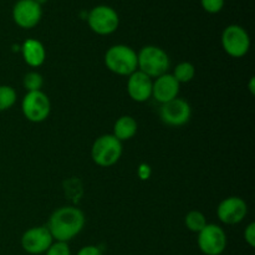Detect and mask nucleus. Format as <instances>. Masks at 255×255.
Listing matches in <instances>:
<instances>
[{
    "mask_svg": "<svg viewBox=\"0 0 255 255\" xmlns=\"http://www.w3.org/2000/svg\"><path fill=\"white\" fill-rule=\"evenodd\" d=\"M85 216L76 207H61L50 217L47 229L56 242L67 243L82 231Z\"/></svg>",
    "mask_w": 255,
    "mask_h": 255,
    "instance_id": "obj_1",
    "label": "nucleus"
},
{
    "mask_svg": "<svg viewBox=\"0 0 255 255\" xmlns=\"http://www.w3.org/2000/svg\"><path fill=\"white\" fill-rule=\"evenodd\" d=\"M169 57L163 49L153 45L142 47L141 51L137 54V67L139 71L146 74L147 76L159 77L167 74L169 69Z\"/></svg>",
    "mask_w": 255,
    "mask_h": 255,
    "instance_id": "obj_2",
    "label": "nucleus"
},
{
    "mask_svg": "<svg viewBox=\"0 0 255 255\" xmlns=\"http://www.w3.org/2000/svg\"><path fill=\"white\" fill-rule=\"evenodd\" d=\"M105 64L114 74L129 76L137 71V54L127 45H114L105 55Z\"/></svg>",
    "mask_w": 255,
    "mask_h": 255,
    "instance_id": "obj_3",
    "label": "nucleus"
},
{
    "mask_svg": "<svg viewBox=\"0 0 255 255\" xmlns=\"http://www.w3.org/2000/svg\"><path fill=\"white\" fill-rule=\"evenodd\" d=\"M122 154V142L114 134H104L92 144L91 157L96 164L101 167L114 166Z\"/></svg>",
    "mask_w": 255,
    "mask_h": 255,
    "instance_id": "obj_4",
    "label": "nucleus"
},
{
    "mask_svg": "<svg viewBox=\"0 0 255 255\" xmlns=\"http://www.w3.org/2000/svg\"><path fill=\"white\" fill-rule=\"evenodd\" d=\"M90 29L99 35H110L117 30L120 17L116 10L109 5H97L87 14Z\"/></svg>",
    "mask_w": 255,
    "mask_h": 255,
    "instance_id": "obj_5",
    "label": "nucleus"
},
{
    "mask_svg": "<svg viewBox=\"0 0 255 255\" xmlns=\"http://www.w3.org/2000/svg\"><path fill=\"white\" fill-rule=\"evenodd\" d=\"M222 46L232 57H243L251 49V37L239 25H229L222 32Z\"/></svg>",
    "mask_w": 255,
    "mask_h": 255,
    "instance_id": "obj_6",
    "label": "nucleus"
},
{
    "mask_svg": "<svg viewBox=\"0 0 255 255\" xmlns=\"http://www.w3.org/2000/svg\"><path fill=\"white\" fill-rule=\"evenodd\" d=\"M21 110L24 116L30 122L39 124L49 117L50 111H51V104H50L49 97L42 91H32L25 95L21 104Z\"/></svg>",
    "mask_w": 255,
    "mask_h": 255,
    "instance_id": "obj_7",
    "label": "nucleus"
},
{
    "mask_svg": "<svg viewBox=\"0 0 255 255\" xmlns=\"http://www.w3.org/2000/svg\"><path fill=\"white\" fill-rule=\"evenodd\" d=\"M198 247L206 255H221L227 248V234L216 224H207L198 233Z\"/></svg>",
    "mask_w": 255,
    "mask_h": 255,
    "instance_id": "obj_8",
    "label": "nucleus"
},
{
    "mask_svg": "<svg viewBox=\"0 0 255 255\" xmlns=\"http://www.w3.org/2000/svg\"><path fill=\"white\" fill-rule=\"evenodd\" d=\"M42 7L35 0H17L12 7V20L22 29H32L40 22Z\"/></svg>",
    "mask_w": 255,
    "mask_h": 255,
    "instance_id": "obj_9",
    "label": "nucleus"
},
{
    "mask_svg": "<svg viewBox=\"0 0 255 255\" xmlns=\"http://www.w3.org/2000/svg\"><path fill=\"white\" fill-rule=\"evenodd\" d=\"M51 233L47 227H34L25 232L21 237V247L29 254H42L52 244Z\"/></svg>",
    "mask_w": 255,
    "mask_h": 255,
    "instance_id": "obj_10",
    "label": "nucleus"
},
{
    "mask_svg": "<svg viewBox=\"0 0 255 255\" xmlns=\"http://www.w3.org/2000/svg\"><path fill=\"white\" fill-rule=\"evenodd\" d=\"M192 110L188 102L182 99H174L162 105L159 117L169 126H182L191 119Z\"/></svg>",
    "mask_w": 255,
    "mask_h": 255,
    "instance_id": "obj_11",
    "label": "nucleus"
},
{
    "mask_svg": "<svg viewBox=\"0 0 255 255\" xmlns=\"http://www.w3.org/2000/svg\"><path fill=\"white\" fill-rule=\"evenodd\" d=\"M248 206L246 201L239 197H228L221 202L217 209L219 221L226 224H238L246 218Z\"/></svg>",
    "mask_w": 255,
    "mask_h": 255,
    "instance_id": "obj_12",
    "label": "nucleus"
},
{
    "mask_svg": "<svg viewBox=\"0 0 255 255\" xmlns=\"http://www.w3.org/2000/svg\"><path fill=\"white\" fill-rule=\"evenodd\" d=\"M179 82L174 79L173 75L164 74L157 77L156 81L152 85V96L156 101L162 105L177 99L179 94Z\"/></svg>",
    "mask_w": 255,
    "mask_h": 255,
    "instance_id": "obj_13",
    "label": "nucleus"
},
{
    "mask_svg": "<svg viewBox=\"0 0 255 255\" xmlns=\"http://www.w3.org/2000/svg\"><path fill=\"white\" fill-rule=\"evenodd\" d=\"M152 85L151 77L141 71H134L127 81V91L133 101L144 102L152 96Z\"/></svg>",
    "mask_w": 255,
    "mask_h": 255,
    "instance_id": "obj_14",
    "label": "nucleus"
},
{
    "mask_svg": "<svg viewBox=\"0 0 255 255\" xmlns=\"http://www.w3.org/2000/svg\"><path fill=\"white\" fill-rule=\"evenodd\" d=\"M21 52L25 62L31 67L41 66L45 61V57H46L44 45L36 39H27L22 44Z\"/></svg>",
    "mask_w": 255,
    "mask_h": 255,
    "instance_id": "obj_15",
    "label": "nucleus"
},
{
    "mask_svg": "<svg viewBox=\"0 0 255 255\" xmlns=\"http://www.w3.org/2000/svg\"><path fill=\"white\" fill-rule=\"evenodd\" d=\"M137 122L131 116H122L116 121L114 126V136L119 141H128L136 134Z\"/></svg>",
    "mask_w": 255,
    "mask_h": 255,
    "instance_id": "obj_16",
    "label": "nucleus"
},
{
    "mask_svg": "<svg viewBox=\"0 0 255 255\" xmlns=\"http://www.w3.org/2000/svg\"><path fill=\"white\" fill-rule=\"evenodd\" d=\"M196 75V67L191 62H181L176 66L173 72V76L179 84H187V82L192 81Z\"/></svg>",
    "mask_w": 255,
    "mask_h": 255,
    "instance_id": "obj_17",
    "label": "nucleus"
},
{
    "mask_svg": "<svg viewBox=\"0 0 255 255\" xmlns=\"http://www.w3.org/2000/svg\"><path fill=\"white\" fill-rule=\"evenodd\" d=\"M184 222H186L187 228L191 232H194V233H199L207 226L206 217H204L203 213H201L198 211L189 212L186 216Z\"/></svg>",
    "mask_w": 255,
    "mask_h": 255,
    "instance_id": "obj_18",
    "label": "nucleus"
},
{
    "mask_svg": "<svg viewBox=\"0 0 255 255\" xmlns=\"http://www.w3.org/2000/svg\"><path fill=\"white\" fill-rule=\"evenodd\" d=\"M16 102V92L11 86L0 85V112L6 111Z\"/></svg>",
    "mask_w": 255,
    "mask_h": 255,
    "instance_id": "obj_19",
    "label": "nucleus"
},
{
    "mask_svg": "<svg viewBox=\"0 0 255 255\" xmlns=\"http://www.w3.org/2000/svg\"><path fill=\"white\" fill-rule=\"evenodd\" d=\"M64 189L66 196L71 201L77 202L82 196V184L77 178H70L64 182Z\"/></svg>",
    "mask_w": 255,
    "mask_h": 255,
    "instance_id": "obj_20",
    "label": "nucleus"
},
{
    "mask_svg": "<svg viewBox=\"0 0 255 255\" xmlns=\"http://www.w3.org/2000/svg\"><path fill=\"white\" fill-rule=\"evenodd\" d=\"M24 87L27 90V92L32 91H41V87L44 85V79L39 72H27L24 76Z\"/></svg>",
    "mask_w": 255,
    "mask_h": 255,
    "instance_id": "obj_21",
    "label": "nucleus"
},
{
    "mask_svg": "<svg viewBox=\"0 0 255 255\" xmlns=\"http://www.w3.org/2000/svg\"><path fill=\"white\" fill-rule=\"evenodd\" d=\"M226 0H201V5L209 14H218L224 7Z\"/></svg>",
    "mask_w": 255,
    "mask_h": 255,
    "instance_id": "obj_22",
    "label": "nucleus"
},
{
    "mask_svg": "<svg viewBox=\"0 0 255 255\" xmlns=\"http://www.w3.org/2000/svg\"><path fill=\"white\" fill-rule=\"evenodd\" d=\"M45 253H46V255H71L69 246H67V243H65V242H56V243H52Z\"/></svg>",
    "mask_w": 255,
    "mask_h": 255,
    "instance_id": "obj_23",
    "label": "nucleus"
},
{
    "mask_svg": "<svg viewBox=\"0 0 255 255\" xmlns=\"http://www.w3.org/2000/svg\"><path fill=\"white\" fill-rule=\"evenodd\" d=\"M244 239H246L247 243L253 248L255 247V224L251 223L247 227L246 232H244Z\"/></svg>",
    "mask_w": 255,
    "mask_h": 255,
    "instance_id": "obj_24",
    "label": "nucleus"
},
{
    "mask_svg": "<svg viewBox=\"0 0 255 255\" xmlns=\"http://www.w3.org/2000/svg\"><path fill=\"white\" fill-rule=\"evenodd\" d=\"M77 255H102V252L96 246H86L80 249Z\"/></svg>",
    "mask_w": 255,
    "mask_h": 255,
    "instance_id": "obj_25",
    "label": "nucleus"
},
{
    "mask_svg": "<svg viewBox=\"0 0 255 255\" xmlns=\"http://www.w3.org/2000/svg\"><path fill=\"white\" fill-rule=\"evenodd\" d=\"M254 81H255V80H254V77H252V79H251V84H249V90H251V92H252V94H255V87H254Z\"/></svg>",
    "mask_w": 255,
    "mask_h": 255,
    "instance_id": "obj_26",
    "label": "nucleus"
},
{
    "mask_svg": "<svg viewBox=\"0 0 255 255\" xmlns=\"http://www.w3.org/2000/svg\"><path fill=\"white\" fill-rule=\"evenodd\" d=\"M35 1H37V2H39L40 5H42V4H44V2H46L47 0H35Z\"/></svg>",
    "mask_w": 255,
    "mask_h": 255,
    "instance_id": "obj_27",
    "label": "nucleus"
}]
</instances>
